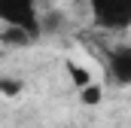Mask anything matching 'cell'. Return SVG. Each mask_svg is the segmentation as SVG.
Listing matches in <instances>:
<instances>
[{"label": "cell", "instance_id": "6da1fadb", "mask_svg": "<svg viewBox=\"0 0 131 128\" xmlns=\"http://www.w3.org/2000/svg\"><path fill=\"white\" fill-rule=\"evenodd\" d=\"M0 25L18 28L37 40L43 34V18L37 12V0H0Z\"/></svg>", "mask_w": 131, "mask_h": 128}, {"label": "cell", "instance_id": "5b68a950", "mask_svg": "<svg viewBox=\"0 0 131 128\" xmlns=\"http://www.w3.org/2000/svg\"><path fill=\"white\" fill-rule=\"evenodd\" d=\"M34 37L25 31H18V28H3L0 31V43H6V46H28Z\"/></svg>", "mask_w": 131, "mask_h": 128}, {"label": "cell", "instance_id": "52a82bcc", "mask_svg": "<svg viewBox=\"0 0 131 128\" xmlns=\"http://www.w3.org/2000/svg\"><path fill=\"white\" fill-rule=\"evenodd\" d=\"M25 89V82L21 79H12V76H0V95H6V98H15L18 92Z\"/></svg>", "mask_w": 131, "mask_h": 128}, {"label": "cell", "instance_id": "277c9868", "mask_svg": "<svg viewBox=\"0 0 131 128\" xmlns=\"http://www.w3.org/2000/svg\"><path fill=\"white\" fill-rule=\"evenodd\" d=\"M101 101H104V89H101L95 79L79 89V104H82V107H98Z\"/></svg>", "mask_w": 131, "mask_h": 128}, {"label": "cell", "instance_id": "3957f363", "mask_svg": "<svg viewBox=\"0 0 131 128\" xmlns=\"http://www.w3.org/2000/svg\"><path fill=\"white\" fill-rule=\"evenodd\" d=\"M110 76L119 86H131V49H116L110 55Z\"/></svg>", "mask_w": 131, "mask_h": 128}, {"label": "cell", "instance_id": "7a4b0ae2", "mask_svg": "<svg viewBox=\"0 0 131 128\" xmlns=\"http://www.w3.org/2000/svg\"><path fill=\"white\" fill-rule=\"evenodd\" d=\"M92 22L104 31H128L131 28V0H89Z\"/></svg>", "mask_w": 131, "mask_h": 128}, {"label": "cell", "instance_id": "8992f818", "mask_svg": "<svg viewBox=\"0 0 131 128\" xmlns=\"http://www.w3.org/2000/svg\"><path fill=\"white\" fill-rule=\"evenodd\" d=\"M67 76H70L73 89H82L85 82H92V73H89L82 64H73V61H67Z\"/></svg>", "mask_w": 131, "mask_h": 128}]
</instances>
